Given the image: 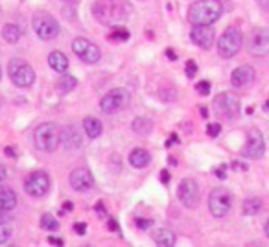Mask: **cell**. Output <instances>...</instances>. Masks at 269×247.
I'll return each mask as SVG.
<instances>
[{
    "mask_svg": "<svg viewBox=\"0 0 269 247\" xmlns=\"http://www.w3.org/2000/svg\"><path fill=\"white\" fill-rule=\"evenodd\" d=\"M255 79V68L251 65H242L238 68H234L231 74V83L234 87H245Z\"/></svg>",
    "mask_w": 269,
    "mask_h": 247,
    "instance_id": "cell-17",
    "label": "cell"
},
{
    "mask_svg": "<svg viewBox=\"0 0 269 247\" xmlns=\"http://www.w3.org/2000/svg\"><path fill=\"white\" fill-rule=\"evenodd\" d=\"M214 111L216 115L223 116V118H234L236 113L240 111V100L233 92H220L214 98Z\"/></svg>",
    "mask_w": 269,
    "mask_h": 247,
    "instance_id": "cell-12",
    "label": "cell"
},
{
    "mask_svg": "<svg viewBox=\"0 0 269 247\" xmlns=\"http://www.w3.org/2000/svg\"><path fill=\"white\" fill-rule=\"evenodd\" d=\"M227 166L225 164H220V166H216L214 168V174H216V177H218V179H225L227 177Z\"/></svg>",
    "mask_w": 269,
    "mask_h": 247,
    "instance_id": "cell-34",
    "label": "cell"
},
{
    "mask_svg": "<svg viewBox=\"0 0 269 247\" xmlns=\"http://www.w3.org/2000/svg\"><path fill=\"white\" fill-rule=\"evenodd\" d=\"M223 6L220 0H197L190 6L188 18L192 24H214L221 17Z\"/></svg>",
    "mask_w": 269,
    "mask_h": 247,
    "instance_id": "cell-2",
    "label": "cell"
},
{
    "mask_svg": "<svg viewBox=\"0 0 269 247\" xmlns=\"http://www.w3.org/2000/svg\"><path fill=\"white\" fill-rule=\"evenodd\" d=\"M2 39L9 44H15V42L20 41V28L15 24H6L2 28Z\"/></svg>",
    "mask_w": 269,
    "mask_h": 247,
    "instance_id": "cell-25",
    "label": "cell"
},
{
    "mask_svg": "<svg viewBox=\"0 0 269 247\" xmlns=\"http://www.w3.org/2000/svg\"><path fill=\"white\" fill-rule=\"evenodd\" d=\"M17 194H15V190L9 187H0V209L2 211H13L15 207H17Z\"/></svg>",
    "mask_w": 269,
    "mask_h": 247,
    "instance_id": "cell-19",
    "label": "cell"
},
{
    "mask_svg": "<svg viewBox=\"0 0 269 247\" xmlns=\"http://www.w3.org/2000/svg\"><path fill=\"white\" fill-rule=\"evenodd\" d=\"M160 181H162V183H168V181H170V174H168L166 170H162V172H160Z\"/></svg>",
    "mask_w": 269,
    "mask_h": 247,
    "instance_id": "cell-42",
    "label": "cell"
},
{
    "mask_svg": "<svg viewBox=\"0 0 269 247\" xmlns=\"http://www.w3.org/2000/svg\"><path fill=\"white\" fill-rule=\"evenodd\" d=\"M153 240H155L157 246H162V247L175 246V235L168 229H157L153 233Z\"/></svg>",
    "mask_w": 269,
    "mask_h": 247,
    "instance_id": "cell-23",
    "label": "cell"
},
{
    "mask_svg": "<svg viewBox=\"0 0 269 247\" xmlns=\"http://www.w3.org/2000/svg\"><path fill=\"white\" fill-rule=\"evenodd\" d=\"M83 129H85L87 137H91V139H98L102 131H104V126H102V122L98 118H94V116H87L85 120H83Z\"/></svg>",
    "mask_w": 269,
    "mask_h": 247,
    "instance_id": "cell-22",
    "label": "cell"
},
{
    "mask_svg": "<svg viewBox=\"0 0 269 247\" xmlns=\"http://www.w3.org/2000/svg\"><path fill=\"white\" fill-rule=\"evenodd\" d=\"M96 212H98V214H102V216H105V209H104V203H98V205H96Z\"/></svg>",
    "mask_w": 269,
    "mask_h": 247,
    "instance_id": "cell-45",
    "label": "cell"
},
{
    "mask_svg": "<svg viewBox=\"0 0 269 247\" xmlns=\"http://www.w3.org/2000/svg\"><path fill=\"white\" fill-rule=\"evenodd\" d=\"M70 187L76 192H87L94 187V177L87 168H76L70 174Z\"/></svg>",
    "mask_w": 269,
    "mask_h": 247,
    "instance_id": "cell-16",
    "label": "cell"
},
{
    "mask_svg": "<svg viewBox=\"0 0 269 247\" xmlns=\"http://www.w3.org/2000/svg\"><path fill=\"white\" fill-rule=\"evenodd\" d=\"M136 225H138L140 229H149L153 225V222L151 220H136Z\"/></svg>",
    "mask_w": 269,
    "mask_h": 247,
    "instance_id": "cell-37",
    "label": "cell"
},
{
    "mask_svg": "<svg viewBox=\"0 0 269 247\" xmlns=\"http://www.w3.org/2000/svg\"><path fill=\"white\" fill-rule=\"evenodd\" d=\"M48 65L52 70L63 74V72H67V68H68V57L63 54L61 50H54V52L48 55Z\"/></svg>",
    "mask_w": 269,
    "mask_h": 247,
    "instance_id": "cell-20",
    "label": "cell"
},
{
    "mask_svg": "<svg viewBox=\"0 0 269 247\" xmlns=\"http://www.w3.org/2000/svg\"><path fill=\"white\" fill-rule=\"evenodd\" d=\"M72 52L81 61H85V63H98L100 57H102V52H100L98 44H94L92 41L85 39V37H76L72 41Z\"/></svg>",
    "mask_w": 269,
    "mask_h": 247,
    "instance_id": "cell-10",
    "label": "cell"
},
{
    "mask_svg": "<svg viewBox=\"0 0 269 247\" xmlns=\"http://www.w3.org/2000/svg\"><path fill=\"white\" fill-rule=\"evenodd\" d=\"M0 79H2V68H0Z\"/></svg>",
    "mask_w": 269,
    "mask_h": 247,
    "instance_id": "cell-48",
    "label": "cell"
},
{
    "mask_svg": "<svg viewBox=\"0 0 269 247\" xmlns=\"http://www.w3.org/2000/svg\"><path fill=\"white\" fill-rule=\"evenodd\" d=\"M65 211H72V203H70V201L65 203Z\"/></svg>",
    "mask_w": 269,
    "mask_h": 247,
    "instance_id": "cell-46",
    "label": "cell"
},
{
    "mask_svg": "<svg viewBox=\"0 0 269 247\" xmlns=\"http://www.w3.org/2000/svg\"><path fill=\"white\" fill-rule=\"evenodd\" d=\"M6 177H7V172H6V168H4V166H2V164H0V185H2V183L6 181Z\"/></svg>",
    "mask_w": 269,
    "mask_h": 247,
    "instance_id": "cell-38",
    "label": "cell"
},
{
    "mask_svg": "<svg viewBox=\"0 0 269 247\" xmlns=\"http://www.w3.org/2000/svg\"><path fill=\"white\" fill-rule=\"evenodd\" d=\"M221 131V126L220 124H208L207 126V135L208 137H218Z\"/></svg>",
    "mask_w": 269,
    "mask_h": 247,
    "instance_id": "cell-33",
    "label": "cell"
},
{
    "mask_svg": "<svg viewBox=\"0 0 269 247\" xmlns=\"http://www.w3.org/2000/svg\"><path fill=\"white\" fill-rule=\"evenodd\" d=\"M177 198L179 201L183 203L186 209H196L199 199H201V190H199V185H197L194 179H183L179 183L177 188Z\"/></svg>",
    "mask_w": 269,
    "mask_h": 247,
    "instance_id": "cell-11",
    "label": "cell"
},
{
    "mask_svg": "<svg viewBox=\"0 0 269 247\" xmlns=\"http://www.w3.org/2000/svg\"><path fill=\"white\" fill-rule=\"evenodd\" d=\"M231 166H233V170H236V172H238V170L240 172H245V170H247V164L242 163V161H234Z\"/></svg>",
    "mask_w": 269,
    "mask_h": 247,
    "instance_id": "cell-36",
    "label": "cell"
},
{
    "mask_svg": "<svg viewBox=\"0 0 269 247\" xmlns=\"http://www.w3.org/2000/svg\"><path fill=\"white\" fill-rule=\"evenodd\" d=\"M6 222H7L6 211H2V209H0V225H2V223H6Z\"/></svg>",
    "mask_w": 269,
    "mask_h": 247,
    "instance_id": "cell-43",
    "label": "cell"
},
{
    "mask_svg": "<svg viewBox=\"0 0 269 247\" xmlns=\"http://www.w3.org/2000/svg\"><path fill=\"white\" fill-rule=\"evenodd\" d=\"M151 161V155L147 153L146 150H142V148H134L131 153H129V164L133 166V168H144L147 166Z\"/></svg>",
    "mask_w": 269,
    "mask_h": 247,
    "instance_id": "cell-21",
    "label": "cell"
},
{
    "mask_svg": "<svg viewBox=\"0 0 269 247\" xmlns=\"http://www.w3.org/2000/svg\"><path fill=\"white\" fill-rule=\"evenodd\" d=\"M31 24H33L35 33L41 37L43 41H52V39H55V37L59 35V30H61V28H59V22L46 11H37L35 15H33Z\"/></svg>",
    "mask_w": 269,
    "mask_h": 247,
    "instance_id": "cell-6",
    "label": "cell"
},
{
    "mask_svg": "<svg viewBox=\"0 0 269 247\" xmlns=\"http://www.w3.org/2000/svg\"><path fill=\"white\" fill-rule=\"evenodd\" d=\"M76 85H78V79L74 78V76H68V74H65V76H61V79L57 81V91L61 92H70L76 89Z\"/></svg>",
    "mask_w": 269,
    "mask_h": 247,
    "instance_id": "cell-27",
    "label": "cell"
},
{
    "mask_svg": "<svg viewBox=\"0 0 269 247\" xmlns=\"http://www.w3.org/2000/svg\"><path fill=\"white\" fill-rule=\"evenodd\" d=\"M210 83H208L207 79H203V81H197L196 83V91L199 92V94H203V96H208V92H210Z\"/></svg>",
    "mask_w": 269,
    "mask_h": 247,
    "instance_id": "cell-31",
    "label": "cell"
},
{
    "mask_svg": "<svg viewBox=\"0 0 269 247\" xmlns=\"http://www.w3.org/2000/svg\"><path fill=\"white\" fill-rule=\"evenodd\" d=\"M11 235H13L11 225H7V223H2V225H0V246H4L6 242H9Z\"/></svg>",
    "mask_w": 269,
    "mask_h": 247,
    "instance_id": "cell-29",
    "label": "cell"
},
{
    "mask_svg": "<svg viewBox=\"0 0 269 247\" xmlns=\"http://www.w3.org/2000/svg\"><path fill=\"white\" fill-rule=\"evenodd\" d=\"M39 225H41L43 231H57V227H59L57 220H55L52 214H43L41 220H39Z\"/></svg>",
    "mask_w": 269,
    "mask_h": 247,
    "instance_id": "cell-28",
    "label": "cell"
},
{
    "mask_svg": "<svg viewBox=\"0 0 269 247\" xmlns=\"http://www.w3.org/2000/svg\"><path fill=\"white\" fill-rule=\"evenodd\" d=\"M33 142L41 151H55L61 144V129L54 122L41 124L33 131Z\"/></svg>",
    "mask_w": 269,
    "mask_h": 247,
    "instance_id": "cell-3",
    "label": "cell"
},
{
    "mask_svg": "<svg viewBox=\"0 0 269 247\" xmlns=\"http://www.w3.org/2000/svg\"><path fill=\"white\" fill-rule=\"evenodd\" d=\"M190 39H192V42L197 44L199 48L210 50L212 44H214L216 35L210 24H196L192 28V31H190Z\"/></svg>",
    "mask_w": 269,
    "mask_h": 247,
    "instance_id": "cell-15",
    "label": "cell"
},
{
    "mask_svg": "<svg viewBox=\"0 0 269 247\" xmlns=\"http://www.w3.org/2000/svg\"><path fill=\"white\" fill-rule=\"evenodd\" d=\"M247 50L255 57L269 55V31L262 30V28L253 31L251 37H249V42H247Z\"/></svg>",
    "mask_w": 269,
    "mask_h": 247,
    "instance_id": "cell-13",
    "label": "cell"
},
{
    "mask_svg": "<svg viewBox=\"0 0 269 247\" xmlns=\"http://www.w3.org/2000/svg\"><path fill=\"white\" fill-rule=\"evenodd\" d=\"M107 223H109V229L111 231H120V229H118V223L115 222V220H109Z\"/></svg>",
    "mask_w": 269,
    "mask_h": 247,
    "instance_id": "cell-44",
    "label": "cell"
},
{
    "mask_svg": "<svg viewBox=\"0 0 269 247\" xmlns=\"http://www.w3.org/2000/svg\"><path fill=\"white\" fill-rule=\"evenodd\" d=\"M197 74V65H196V61H186V76L188 78H194Z\"/></svg>",
    "mask_w": 269,
    "mask_h": 247,
    "instance_id": "cell-32",
    "label": "cell"
},
{
    "mask_svg": "<svg viewBox=\"0 0 269 247\" xmlns=\"http://www.w3.org/2000/svg\"><path fill=\"white\" fill-rule=\"evenodd\" d=\"M7 74H9V79H11L17 87H20V89L31 87L33 81H35V70L31 68L30 63H26V61L20 59V57H13V59L7 63Z\"/></svg>",
    "mask_w": 269,
    "mask_h": 247,
    "instance_id": "cell-4",
    "label": "cell"
},
{
    "mask_svg": "<svg viewBox=\"0 0 269 247\" xmlns=\"http://www.w3.org/2000/svg\"><path fill=\"white\" fill-rule=\"evenodd\" d=\"M242 44H244V33H242V30H240L238 26H229L223 31V35L218 39V52H220L221 57L231 59V57H234L240 52Z\"/></svg>",
    "mask_w": 269,
    "mask_h": 247,
    "instance_id": "cell-5",
    "label": "cell"
},
{
    "mask_svg": "<svg viewBox=\"0 0 269 247\" xmlns=\"http://www.w3.org/2000/svg\"><path fill=\"white\" fill-rule=\"evenodd\" d=\"M258 6L262 7L264 11H269V0H257Z\"/></svg>",
    "mask_w": 269,
    "mask_h": 247,
    "instance_id": "cell-39",
    "label": "cell"
},
{
    "mask_svg": "<svg viewBox=\"0 0 269 247\" xmlns=\"http://www.w3.org/2000/svg\"><path fill=\"white\" fill-rule=\"evenodd\" d=\"M92 15L104 26H124V22L131 15V4L128 0H94L92 2Z\"/></svg>",
    "mask_w": 269,
    "mask_h": 247,
    "instance_id": "cell-1",
    "label": "cell"
},
{
    "mask_svg": "<svg viewBox=\"0 0 269 247\" xmlns=\"http://www.w3.org/2000/svg\"><path fill=\"white\" fill-rule=\"evenodd\" d=\"M166 57H168V59H171V61L177 59V55H175V52H173V50H171V48L166 50Z\"/></svg>",
    "mask_w": 269,
    "mask_h": 247,
    "instance_id": "cell-41",
    "label": "cell"
},
{
    "mask_svg": "<svg viewBox=\"0 0 269 247\" xmlns=\"http://www.w3.org/2000/svg\"><path fill=\"white\" fill-rule=\"evenodd\" d=\"M61 142L67 150H76V148H81V135L80 131L72 126H65L61 127Z\"/></svg>",
    "mask_w": 269,
    "mask_h": 247,
    "instance_id": "cell-18",
    "label": "cell"
},
{
    "mask_svg": "<svg viewBox=\"0 0 269 247\" xmlns=\"http://www.w3.org/2000/svg\"><path fill=\"white\" fill-rule=\"evenodd\" d=\"M133 131L136 133V135H142V137H146V135H149L153 129V122L147 120V118H142V116H138V118H134L133 120Z\"/></svg>",
    "mask_w": 269,
    "mask_h": 247,
    "instance_id": "cell-24",
    "label": "cell"
},
{
    "mask_svg": "<svg viewBox=\"0 0 269 247\" xmlns=\"http://www.w3.org/2000/svg\"><path fill=\"white\" fill-rule=\"evenodd\" d=\"M266 151V142H264V135L258 129H253L249 131V137H247V142L242 148V157H247V159H260Z\"/></svg>",
    "mask_w": 269,
    "mask_h": 247,
    "instance_id": "cell-14",
    "label": "cell"
},
{
    "mask_svg": "<svg viewBox=\"0 0 269 247\" xmlns=\"http://www.w3.org/2000/svg\"><path fill=\"white\" fill-rule=\"evenodd\" d=\"M67 2H72V0H67Z\"/></svg>",
    "mask_w": 269,
    "mask_h": 247,
    "instance_id": "cell-49",
    "label": "cell"
},
{
    "mask_svg": "<svg viewBox=\"0 0 269 247\" xmlns=\"http://www.w3.org/2000/svg\"><path fill=\"white\" fill-rule=\"evenodd\" d=\"M129 100H131V94H129L128 89H122V87H118V89H113L102 98V102H100V107L104 113L107 115H115L118 111H122L129 105Z\"/></svg>",
    "mask_w": 269,
    "mask_h": 247,
    "instance_id": "cell-8",
    "label": "cell"
},
{
    "mask_svg": "<svg viewBox=\"0 0 269 247\" xmlns=\"http://www.w3.org/2000/svg\"><path fill=\"white\" fill-rule=\"evenodd\" d=\"M266 235H268V238H269V222L266 223Z\"/></svg>",
    "mask_w": 269,
    "mask_h": 247,
    "instance_id": "cell-47",
    "label": "cell"
},
{
    "mask_svg": "<svg viewBox=\"0 0 269 247\" xmlns=\"http://www.w3.org/2000/svg\"><path fill=\"white\" fill-rule=\"evenodd\" d=\"M48 242H50V244H54V246H63V240H61V238H55V236H50Z\"/></svg>",
    "mask_w": 269,
    "mask_h": 247,
    "instance_id": "cell-40",
    "label": "cell"
},
{
    "mask_svg": "<svg viewBox=\"0 0 269 247\" xmlns=\"http://www.w3.org/2000/svg\"><path fill=\"white\" fill-rule=\"evenodd\" d=\"M231 207H233V198H231V192L223 187H218L210 192V198H208V211L214 218H223L231 212Z\"/></svg>",
    "mask_w": 269,
    "mask_h": 247,
    "instance_id": "cell-7",
    "label": "cell"
},
{
    "mask_svg": "<svg viewBox=\"0 0 269 247\" xmlns=\"http://www.w3.org/2000/svg\"><path fill=\"white\" fill-rule=\"evenodd\" d=\"M24 190L31 198H44L50 190V175L43 170L30 174L26 177Z\"/></svg>",
    "mask_w": 269,
    "mask_h": 247,
    "instance_id": "cell-9",
    "label": "cell"
},
{
    "mask_svg": "<svg viewBox=\"0 0 269 247\" xmlns=\"http://www.w3.org/2000/svg\"><path fill=\"white\" fill-rule=\"evenodd\" d=\"M74 231H76V233H78L80 236H83V235H85V231H87V225L83 222L74 223Z\"/></svg>",
    "mask_w": 269,
    "mask_h": 247,
    "instance_id": "cell-35",
    "label": "cell"
},
{
    "mask_svg": "<svg viewBox=\"0 0 269 247\" xmlns=\"http://www.w3.org/2000/svg\"><path fill=\"white\" fill-rule=\"evenodd\" d=\"M262 209V199L260 198H249L244 201V216H255Z\"/></svg>",
    "mask_w": 269,
    "mask_h": 247,
    "instance_id": "cell-26",
    "label": "cell"
},
{
    "mask_svg": "<svg viewBox=\"0 0 269 247\" xmlns=\"http://www.w3.org/2000/svg\"><path fill=\"white\" fill-rule=\"evenodd\" d=\"M111 39H115V41H128L129 39V31L124 28V26H117L115 31L111 33Z\"/></svg>",
    "mask_w": 269,
    "mask_h": 247,
    "instance_id": "cell-30",
    "label": "cell"
}]
</instances>
